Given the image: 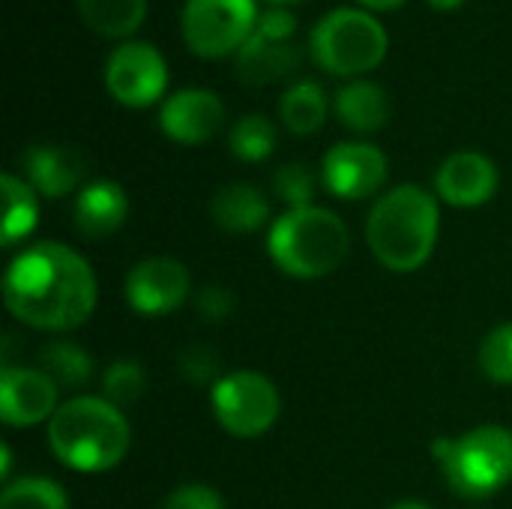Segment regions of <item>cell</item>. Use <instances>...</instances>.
I'll return each instance as SVG.
<instances>
[{
    "label": "cell",
    "instance_id": "obj_1",
    "mask_svg": "<svg viewBox=\"0 0 512 509\" xmlns=\"http://www.w3.org/2000/svg\"><path fill=\"white\" fill-rule=\"evenodd\" d=\"M6 309L36 330H72L96 309V276L90 264L63 243L27 246L3 279Z\"/></svg>",
    "mask_w": 512,
    "mask_h": 509
},
{
    "label": "cell",
    "instance_id": "obj_2",
    "mask_svg": "<svg viewBox=\"0 0 512 509\" xmlns=\"http://www.w3.org/2000/svg\"><path fill=\"white\" fill-rule=\"evenodd\" d=\"M48 444L72 471H111L129 450V423L108 399L78 396L63 402L48 420Z\"/></svg>",
    "mask_w": 512,
    "mask_h": 509
},
{
    "label": "cell",
    "instance_id": "obj_3",
    "mask_svg": "<svg viewBox=\"0 0 512 509\" xmlns=\"http://www.w3.org/2000/svg\"><path fill=\"white\" fill-rule=\"evenodd\" d=\"M366 240L387 270H420L438 240V201L414 183L387 192L369 213Z\"/></svg>",
    "mask_w": 512,
    "mask_h": 509
},
{
    "label": "cell",
    "instance_id": "obj_4",
    "mask_svg": "<svg viewBox=\"0 0 512 509\" xmlns=\"http://www.w3.org/2000/svg\"><path fill=\"white\" fill-rule=\"evenodd\" d=\"M345 222L324 207H300L279 216L270 228L267 249L279 270L297 279H321L348 255Z\"/></svg>",
    "mask_w": 512,
    "mask_h": 509
},
{
    "label": "cell",
    "instance_id": "obj_5",
    "mask_svg": "<svg viewBox=\"0 0 512 509\" xmlns=\"http://www.w3.org/2000/svg\"><path fill=\"white\" fill-rule=\"evenodd\" d=\"M450 489L462 498L483 501L512 480V432L480 426L462 438H438L432 444Z\"/></svg>",
    "mask_w": 512,
    "mask_h": 509
},
{
    "label": "cell",
    "instance_id": "obj_6",
    "mask_svg": "<svg viewBox=\"0 0 512 509\" xmlns=\"http://www.w3.org/2000/svg\"><path fill=\"white\" fill-rule=\"evenodd\" d=\"M387 30L366 9L339 6L318 18L309 36L315 63L330 75H363L387 57Z\"/></svg>",
    "mask_w": 512,
    "mask_h": 509
},
{
    "label": "cell",
    "instance_id": "obj_7",
    "mask_svg": "<svg viewBox=\"0 0 512 509\" xmlns=\"http://www.w3.org/2000/svg\"><path fill=\"white\" fill-rule=\"evenodd\" d=\"M255 0H186L180 30L198 57L237 54L258 24Z\"/></svg>",
    "mask_w": 512,
    "mask_h": 509
},
{
    "label": "cell",
    "instance_id": "obj_8",
    "mask_svg": "<svg viewBox=\"0 0 512 509\" xmlns=\"http://www.w3.org/2000/svg\"><path fill=\"white\" fill-rule=\"evenodd\" d=\"M213 414L234 438H258L279 417V393L261 372H231L210 390Z\"/></svg>",
    "mask_w": 512,
    "mask_h": 509
},
{
    "label": "cell",
    "instance_id": "obj_9",
    "mask_svg": "<svg viewBox=\"0 0 512 509\" xmlns=\"http://www.w3.org/2000/svg\"><path fill=\"white\" fill-rule=\"evenodd\" d=\"M105 87L126 108H147L168 87L165 57L147 42H120L105 63Z\"/></svg>",
    "mask_w": 512,
    "mask_h": 509
},
{
    "label": "cell",
    "instance_id": "obj_10",
    "mask_svg": "<svg viewBox=\"0 0 512 509\" xmlns=\"http://www.w3.org/2000/svg\"><path fill=\"white\" fill-rule=\"evenodd\" d=\"M321 177L327 192L342 201H360L375 195L387 180V156L375 144L342 141L327 150Z\"/></svg>",
    "mask_w": 512,
    "mask_h": 509
},
{
    "label": "cell",
    "instance_id": "obj_11",
    "mask_svg": "<svg viewBox=\"0 0 512 509\" xmlns=\"http://www.w3.org/2000/svg\"><path fill=\"white\" fill-rule=\"evenodd\" d=\"M189 270L177 258H147L126 276V300L138 315H168L189 297Z\"/></svg>",
    "mask_w": 512,
    "mask_h": 509
},
{
    "label": "cell",
    "instance_id": "obj_12",
    "mask_svg": "<svg viewBox=\"0 0 512 509\" xmlns=\"http://www.w3.org/2000/svg\"><path fill=\"white\" fill-rule=\"evenodd\" d=\"M225 123V105L213 90L186 87L171 93L159 108L162 132L177 144H204Z\"/></svg>",
    "mask_w": 512,
    "mask_h": 509
},
{
    "label": "cell",
    "instance_id": "obj_13",
    "mask_svg": "<svg viewBox=\"0 0 512 509\" xmlns=\"http://www.w3.org/2000/svg\"><path fill=\"white\" fill-rule=\"evenodd\" d=\"M60 387L42 369L3 366L0 417L6 426H36L57 414Z\"/></svg>",
    "mask_w": 512,
    "mask_h": 509
},
{
    "label": "cell",
    "instance_id": "obj_14",
    "mask_svg": "<svg viewBox=\"0 0 512 509\" xmlns=\"http://www.w3.org/2000/svg\"><path fill=\"white\" fill-rule=\"evenodd\" d=\"M435 189L453 207H480L498 189V168L489 156L462 150L444 159L435 174Z\"/></svg>",
    "mask_w": 512,
    "mask_h": 509
},
{
    "label": "cell",
    "instance_id": "obj_15",
    "mask_svg": "<svg viewBox=\"0 0 512 509\" xmlns=\"http://www.w3.org/2000/svg\"><path fill=\"white\" fill-rule=\"evenodd\" d=\"M300 66V48L294 39H279L264 30H252V36L234 54V75L249 87H264L282 81Z\"/></svg>",
    "mask_w": 512,
    "mask_h": 509
},
{
    "label": "cell",
    "instance_id": "obj_16",
    "mask_svg": "<svg viewBox=\"0 0 512 509\" xmlns=\"http://www.w3.org/2000/svg\"><path fill=\"white\" fill-rule=\"evenodd\" d=\"M27 183L45 198H63L87 174V162L75 147L66 144H36L21 156Z\"/></svg>",
    "mask_w": 512,
    "mask_h": 509
},
{
    "label": "cell",
    "instance_id": "obj_17",
    "mask_svg": "<svg viewBox=\"0 0 512 509\" xmlns=\"http://www.w3.org/2000/svg\"><path fill=\"white\" fill-rule=\"evenodd\" d=\"M126 216H129V201H126L123 186H117L114 180H96L84 186L72 207L75 228L93 240L111 237L114 231H120Z\"/></svg>",
    "mask_w": 512,
    "mask_h": 509
},
{
    "label": "cell",
    "instance_id": "obj_18",
    "mask_svg": "<svg viewBox=\"0 0 512 509\" xmlns=\"http://www.w3.org/2000/svg\"><path fill=\"white\" fill-rule=\"evenodd\" d=\"M210 213L222 231L249 234L267 222L270 207H267V198L261 195V189H255L252 183H228L213 195Z\"/></svg>",
    "mask_w": 512,
    "mask_h": 509
},
{
    "label": "cell",
    "instance_id": "obj_19",
    "mask_svg": "<svg viewBox=\"0 0 512 509\" xmlns=\"http://www.w3.org/2000/svg\"><path fill=\"white\" fill-rule=\"evenodd\" d=\"M333 105L336 117L351 132H378L390 120V99L375 81H348L345 87H339Z\"/></svg>",
    "mask_w": 512,
    "mask_h": 509
},
{
    "label": "cell",
    "instance_id": "obj_20",
    "mask_svg": "<svg viewBox=\"0 0 512 509\" xmlns=\"http://www.w3.org/2000/svg\"><path fill=\"white\" fill-rule=\"evenodd\" d=\"M78 12L93 33L105 39H126L141 27L147 0H78Z\"/></svg>",
    "mask_w": 512,
    "mask_h": 509
},
{
    "label": "cell",
    "instance_id": "obj_21",
    "mask_svg": "<svg viewBox=\"0 0 512 509\" xmlns=\"http://www.w3.org/2000/svg\"><path fill=\"white\" fill-rule=\"evenodd\" d=\"M0 186H3V234H0V240H3V246H15L36 228L39 201H36V189L15 174H3Z\"/></svg>",
    "mask_w": 512,
    "mask_h": 509
},
{
    "label": "cell",
    "instance_id": "obj_22",
    "mask_svg": "<svg viewBox=\"0 0 512 509\" xmlns=\"http://www.w3.org/2000/svg\"><path fill=\"white\" fill-rule=\"evenodd\" d=\"M279 114L294 135H312L327 120V93L315 81H297L282 93Z\"/></svg>",
    "mask_w": 512,
    "mask_h": 509
},
{
    "label": "cell",
    "instance_id": "obj_23",
    "mask_svg": "<svg viewBox=\"0 0 512 509\" xmlns=\"http://www.w3.org/2000/svg\"><path fill=\"white\" fill-rule=\"evenodd\" d=\"M39 360H42V372L60 390H78V387L90 384V378H93V360L75 342H66V339L48 342L39 351Z\"/></svg>",
    "mask_w": 512,
    "mask_h": 509
},
{
    "label": "cell",
    "instance_id": "obj_24",
    "mask_svg": "<svg viewBox=\"0 0 512 509\" xmlns=\"http://www.w3.org/2000/svg\"><path fill=\"white\" fill-rule=\"evenodd\" d=\"M231 153L243 162H264L276 150V129L261 114H246L231 126Z\"/></svg>",
    "mask_w": 512,
    "mask_h": 509
},
{
    "label": "cell",
    "instance_id": "obj_25",
    "mask_svg": "<svg viewBox=\"0 0 512 509\" xmlns=\"http://www.w3.org/2000/svg\"><path fill=\"white\" fill-rule=\"evenodd\" d=\"M0 509H69L66 495L54 480L45 477H24L9 483L0 495Z\"/></svg>",
    "mask_w": 512,
    "mask_h": 509
},
{
    "label": "cell",
    "instance_id": "obj_26",
    "mask_svg": "<svg viewBox=\"0 0 512 509\" xmlns=\"http://www.w3.org/2000/svg\"><path fill=\"white\" fill-rule=\"evenodd\" d=\"M147 375L138 360H117L102 375V399H108L114 408H129L144 396Z\"/></svg>",
    "mask_w": 512,
    "mask_h": 509
},
{
    "label": "cell",
    "instance_id": "obj_27",
    "mask_svg": "<svg viewBox=\"0 0 512 509\" xmlns=\"http://www.w3.org/2000/svg\"><path fill=\"white\" fill-rule=\"evenodd\" d=\"M480 369L495 384H512V324L495 327L480 345Z\"/></svg>",
    "mask_w": 512,
    "mask_h": 509
},
{
    "label": "cell",
    "instance_id": "obj_28",
    "mask_svg": "<svg viewBox=\"0 0 512 509\" xmlns=\"http://www.w3.org/2000/svg\"><path fill=\"white\" fill-rule=\"evenodd\" d=\"M273 192L279 201H285L291 210L312 207L315 198V174L303 162H288L273 174Z\"/></svg>",
    "mask_w": 512,
    "mask_h": 509
},
{
    "label": "cell",
    "instance_id": "obj_29",
    "mask_svg": "<svg viewBox=\"0 0 512 509\" xmlns=\"http://www.w3.org/2000/svg\"><path fill=\"white\" fill-rule=\"evenodd\" d=\"M180 372L186 381L201 384V387H216L219 378V354L210 345H189L180 354Z\"/></svg>",
    "mask_w": 512,
    "mask_h": 509
},
{
    "label": "cell",
    "instance_id": "obj_30",
    "mask_svg": "<svg viewBox=\"0 0 512 509\" xmlns=\"http://www.w3.org/2000/svg\"><path fill=\"white\" fill-rule=\"evenodd\" d=\"M162 509H225V504L216 489L204 483H186L162 501Z\"/></svg>",
    "mask_w": 512,
    "mask_h": 509
},
{
    "label": "cell",
    "instance_id": "obj_31",
    "mask_svg": "<svg viewBox=\"0 0 512 509\" xmlns=\"http://www.w3.org/2000/svg\"><path fill=\"white\" fill-rule=\"evenodd\" d=\"M195 309H198V315L204 321L219 324V321H225L234 312V294L228 288H222V285H207V288L198 291Z\"/></svg>",
    "mask_w": 512,
    "mask_h": 509
},
{
    "label": "cell",
    "instance_id": "obj_32",
    "mask_svg": "<svg viewBox=\"0 0 512 509\" xmlns=\"http://www.w3.org/2000/svg\"><path fill=\"white\" fill-rule=\"evenodd\" d=\"M360 6H366V9H396V6H402L405 0H357Z\"/></svg>",
    "mask_w": 512,
    "mask_h": 509
},
{
    "label": "cell",
    "instance_id": "obj_33",
    "mask_svg": "<svg viewBox=\"0 0 512 509\" xmlns=\"http://www.w3.org/2000/svg\"><path fill=\"white\" fill-rule=\"evenodd\" d=\"M9 462H12V456H9V447L3 444L0 447V474H3V480H9Z\"/></svg>",
    "mask_w": 512,
    "mask_h": 509
},
{
    "label": "cell",
    "instance_id": "obj_34",
    "mask_svg": "<svg viewBox=\"0 0 512 509\" xmlns=\"http://www.w3.org/2000/svg\"><path fill=\"white\" fill-rule=\"evenodd\" d=\"M429 6H435V9H456V6H462L465 0H426Z\"/></svg>",
    "mask_w": 512,
    "mask_h": 509
},
{
    "label": "cell",
    "instance_id": "obj_35",
    "mask_svg": "<svg viewBox=\"0 0 512 509\" xmlns=\"http://www.w3.org/2000/svg\"><path fill=\"white\" fill-rule=\"evenodd\" d=\"M390 509H429L423 501H399V504H393Z\"/></svg>",
    "mask_w": 512,
    "mask_h": 509
},
{
    "label": "cell",
    "instance_id": "obj_36",
    "mask_svg": "<svg viewBox=\"0 0 512 509\" xmlns=\"http://www.w3.org/2000/svg\"><path fill=\"white\" fill-rule=\"evenodd\" d=\"M270 3H297V0H270Z\"/></svg>",
    "mask_w": 512,
    "mask_h": 509
}]
</instances>
